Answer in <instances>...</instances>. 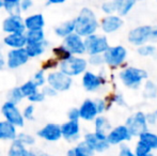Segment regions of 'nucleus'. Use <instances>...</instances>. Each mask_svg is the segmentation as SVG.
Listing matches in <instances>:
<instances>
[{"label": "nucleus", "instance_id": "f257e3e1", "mask_svg": "<svg viewBox=\"0 0 157 156\" xmlns=\"http://www.w3.org/2000/svg\"><path fill=\"white\" fill-rule=\"evenodd\" d=\"M75 33L81 38L95 34L98 28V21L95 13L90 8H82L74 18Z\"/></svg>", "mask_w": 157, "mask_h": 156}, {"label": "nucleus", "instance_id": "f03ea898", "mask_svg": "<svg viewBox=\"0 0 157 156\" xmlns=\"http://www.w3.org/2000/svg\"><path fill=\"white\" fill-rule=\"evenodd\" d=\"M87 67H88L87 59L82 58V57L72 56L67 60L60 62L58 70L61 73H63L64 75L73 78V77H76V76L82 75L87 71Z\"/></svg>", "mask_w": 157, "mask_h": 156}, {"label": "nucleus", "instance_id": "7ed1b4c3", "mask_svg": "<svg viewBox=\"0 0 157 156\" xmlns=\"http://www.w3.org/2000/svg\"><path fill=\"white\" fill-rule=\"evenodd\" d=\"M0 111H1V115L4 121L14 125L16 128H21V127L25 126L26 121L24 120L23 115H21V109L19 108V106L6 101L1 105Z\"/></svg>", "mask_w": 157, "mask_h": 156}, {"label": "nucleus", "instance_id": "20e7f679", "mask_svg": "<svg viewBox=\"0 0 157 156\" xmlns=\"http://www.w3.org/2000/svg\"><path fill=\"white\" fill-rule=\"evenodd\" d=\"M46 85L50 86L58 93L66 92L72 88L73 78L64 75L59 70H57V71L47 73V75H46Z\"/></svg>", "mask_w": 157, "mask_h": 156}, {"label": "nucleus", "instance_id": "39448f33", "mask_svg": "<svg viewBox=\"0 0 157 156\" xmlns=\"http://www.w3.org/2000/svg\"><path fill=\"white\" fill-rule=\"evenodd\" d=\"M147 77V73L144 70L137 67H127L120 73V78L126 87L137 89L141 85L143 79Z\"/></svg>", "mask_w": 157, "mask_h": 156}, {"label": "nucleus", "instance_id": "423d86ee", "mask_svg": "<svg viewBox=\"0 0 157 156\" xmlns=\"http://www.w3.org/2000/svg\"><path fill=\"white\" fill-rule=\"evenodd\" d=\"M85 41L86 52L89 56H95V55H103L106 50L109 48L108 40L104 36H97L92 34L83 39Z\"/></svg>", "mask_w": 157, "mask_h": 156}, {"label": "nucleus", "instance_id": "0eeeda50", "mask_svg": "<svg viewBox=\"0 0 157 156\" xmlns=\"http://www.w3.org/2000/svg\"><path fill=\"white\" fill-rule=\"evenodd\" d=\"M30 58L27 55L25 48L19 49H9L6 54V67L9 70H18L19 67L26 65Z\"/></svg>", "mask_w": 157, "mask_h": 156}, {"label": "nucleus", "instance_id": "6e6552de", "mask_svg": "<svg viewBox=\"0 0 157 156\" xmlns=\"http://www.w3.org/2000/svg\"><path fill=\"white\" fill-rule=\"evenodd\" d=\"M125 126L127 127L132 137V136H140L141 134L147 131V116L141 111H138L127 119Z\"/></svg>", "mask_w": 157, "mask_h": 156}, {"label": "nucleus", "instance_id": "1a4fd4ad", "mask_svg": "<svg viewBox=\"0 0 157 156\" xmlns=\"http://www.w3.org/2000/svg\"><path fill=\"white\" fill-rule=\"evenodd\" d=\"M2 31L6 34L25 33L24 17L21 15H8L2 21Z\"/></svg>", "mask_w": 157, "mask_h": 156}, {"label": "nucleus", "instance_id": "9d476101", "mask_svg": "<svg viewBox=\"0 0 157 156\" xmlns=\"http://www.w3.org/2000/svg\"><path fill=\"white\" fill-rule=\"evenodd\" d=\"M61 44L71 52L72 56L81 57L83 54H86V47H85L83 38L79 36L78 34H76L75 32L70 34L68 36H66V38H64Z\"/></svg>", "mask_w": 157, "mask_h": 156}, {"label": "nucleus", "instance_id": "9b49d317", "mask_svg": "<svg viewBox=\"0 0 157 156\" xmlns=\"http://www.w3.org/2000/svg\"><path fill=\"white\" fill-rule=\"evenodd\" d=\"M36 136L40 139L47 142H57L62 139L60 124L57 123H47L44 126H42L36 131Z\"/></svg>", "mask_w": 157, "mask_h": 156}, {"label": "nucleus", "instance_id": "f8f14e48", "mask_svg": "<svg viewBox=\"0 0 157 156\" xmlns=\"http://www.w3.org/2000/svg\"><path fill=\"white\" fill-rule=\"evenodd\" d=\"M127 51L123 46H114V47H109L103 54L104 63H107L111 67H118L124 62Z\"/></svg>", "mask_w": 157, "mask_h": 156}, {"label": "nucleus", "instance_id": "ddd939ff", "mask_svg": "<svg viewBox=\"0 0 157 156\" xmlns=\"http://www.w3.org/2000/svg\"><path fill=\"white\" fill-rule=\"evenodd\" d=\"M81 83H82V87L86 91L94 92L105 83V78L101 75H96L91 71H86L82 74Z\"/></svg>", "mask_w": 157, "mask_h": 156}, {"label": "nucleus", "instance_id": "4468645a", "mask_svg": "<svg viewBox=\"0 0 157 156\" xmlns=\"http://www.w3.org/2000/svg\"><path fill=\"white\" fill-rule=\"evenodd\" d=\"M62 138L67 142H75L80 138V124L76 121H66L60 125Z\"/></svg>", "mask_w": 157, "mask_h": 156}, {"label": "nucleus", "instance_id": "2eb2a0df", "mask_svg": "<svg viewBox=\"0 0 157 156\" xmlns=\"http://www.w3.org/2000/svg\"><path fill=\"white\" fill-rule=\"evenodd\" d=\"M153 28L151 26H140L128 33V41L137 46H142L145 42L150 41V36Z\"/></svg>", "mask_w": 157, "mask_h": 156}, {"label": "nucleus", "instance_id": "dca6fc26", "mask_svg": "<svg viewBox=\"0 0 157 156\" xmlns=\"http://www.w3.org/2000/svg\"><path fill=\"white\" fill-rule=\"evenodd\" d=\"M130 138H132V135L128 131L127 127L125 125H120L110 131V133L106 137V141L110 146V144H118L123 141H127V140H130Z\"/></svg>", "mask_w": 157, "mask_h": 156}, {"label": "nucleus", "instance_id": "f3484780", "mask_svg": "<svg viewBox=\"0 0 157 156\" xmlns=\"http://www.w3.org/2000/svg\"><path fill=\"white\" fill-rule=\"evenodd\" d=\"M46 25L45 17L42 13H32L24 17V26L26 31L29 30H44Z\"/></svg>", "mask_w": 157, "mask_h": 156}, {"label": "nucleus", "instance_id": "a211bd4d", "mask_svg": "<svg viewBox=\"0 0 157 156\" xmlns=\"http://www.w3.org/2000/svg\"><path fill=\"white\" fill-rule=\"evenodd\" d=\"M78 110L80 119L83 121H87V122L95 120V118L98 115L96 110V106H95V102L93 100H90V98H87L81 103Z\"/></svg>", "mask_w": 157, "mask_h": 156}, {"label": "nucleus", "instance_id": "6ab92c4d", "mask_svg": "<svg viewBox=\"0 0 157 156\" xmlns=\"http://www.w3.org/2000/svg\"><path fill=\"white\" fill-rule=\"evenodd\" d=\"M2 43L9 49H19V48H25L27 45V40H26L25 33H15V34H6Z\"/></svg>", "mask_w": 157, "mask_h": 156}, {"label": "nucleus", "instance_id": "aec40b11", "mask_svg": "<svg viewBox=\"0 0 157 156\" xmlns=\"http://www.w3.org/2000/svg\"><path fill=\"white\" fill-rule=\"evenodd\" d=\"M82 141L86 142L93 152H104L109 149V143L106 140H99L94 133H87L83 136Z\"/></svg>", "mask_w": 157, "mask_h": 156}, {"label": "nucleus", "instance_id": "412c9836", "mask_svg": "<svg viewBox=\"0 0 157 156\" xmlns=\"http://www.w3.org/2000/svg\"><path fill=\"white\" fill-rule=\"evenodd\" d=\"M94 127H95L94 134L99 140H106L107 135L111 131V124L108 121V119L105 117H101V116L95 118Z\"/></svg>", "mask_w": 157, "mask_h": 156}, {"label": "nucleus", "instance_id": "4be33fe9", "mask_svg": "<svg viewBox=\"0 0 157 156\" xmlns=\"http://www.w3.org/2000/svg\"><path fill=\"white\" fill-rule=\"evenodd\" d=\"M18 128L4 120L0 121V141H14L16 140Z\"/></svg>", "mask_w": 157, "mask_h": 156}, {"label": "nucleus", "instance_id": "5701e85b", "mask_svg": "<svg viewBox=\"0 0 157 156\" xmlns=\"http://www.w3.org/2000/svg\"><path fill=\"white\" fill-rule=\"evenodd\" d=\"M123 25V21L121 17L116 16V15H108L104 17L101 23V27L104 32L106 33H112V32L119 30Z\"/></svg>", "mask_w": 157, "mask_h": 156}, {"label": "nucleus", "instance_id": "b1692460", "mask_svg": "<svg viewBox=\"0 0 157 156\" xmlns=\"http://www.w3.org/2000/svg\"><path fill=\"white\" fill-rule=\"evenodd\" d=\"M49 47V42L47 40H44L41 43H29L26 45L25 49L30 59L40 58L46 52L47 48Z\"/></svg>", "mask_w": 157, "mask_h": 156}, {"label": "nucleus", "instance_id": "393cba45", "mask_svg": "<svg viewBox=\"0 0 157 156\" xmlns=\"http://www.w3.org/2000/svg\"><path fill=\"white\" fill-rule=\"evenodd\" d=\"M54 32L58 38H61L62 40L64 38H66V36H68L70 34L74 33L75 32L74 19H68V21H65L63 23L57 25L54 28Z\"/></svg>", "mask_w": 157, "mask_h": 156}, {"label": "nucleus", "instance_id": "a878e982", "mask_svg": "<svg viewBox=\"0 0 157 156\" xmlns=\"http://www.w3.org/2000/svg\"><path fill=\"white\" fill-rule=\"evenodd\" d=\"M94 152L86 142L80 141L66 152V156H93Z\"/></svg>", "mask_w": 157, "mask_h": 156}, {"label": "nucleus", "instance_id": "bb28decb", "mask_svg": "<svg viewBox=\"0 0 157 156\" xmlns=\"http://www.w3.org/2000/svg\"><path fill=\"white\" fill-rule=\"evenodd\" d=\"M8 156H30L29 149L26 148L19 141L14 140L8 149Z\"/></svg>", "mask_w": 157, "mask_h": 156}, {"label": "nucleus", "instance_id": "cd10ccee", "mask_svg": "<svg viewBox=\"0 0 157 156\" xmlns=\"http://www.w3.org/2000/svg\"><path fill=\"white\" fill-rule=\"evenodd\" d=\"M6 102H10L14 105H17V106H18V105L21 104L24 100H25V97H24L21 89H19V86L13 87L12 89L9 90L8 93H6Z\"/></svg>", "mask_w": 157, "mask_h": 156}, {"label": "nucleus", "instance_id": "c85d7f7f", "mask_svg": "<svg viewBox=\"0 0 157 156\" xmlns=\"http://www.w3.org/2000/svg\"><path fill=\"white\" fill-rule=\"evenodd\" d=\"M3 10L8 15H21V0H3Z\"/></svg>", "mask_w": 157, "mask_h": 156}, {"label": "nucleus", "instance_id": "c756f323", "mask_svg": "<svg viewBox=\"0 0 157 156\" xmlns=\"http://www.w3.org/2000/svg\"><path fill=\"white\" fill-rule=\"evenodd\" d=\"M52 57L56 60H58L59 62H63V61L67 60V59H70L72 57L71 52L64 47L62 44H59V45L52 47Z\"/></svg>", "mask_w": 157, "mask_h": 156}, {"label": "nucleus", "instance_id": "7c9ffc66", "mask_svg": "<svg viewBox=\"0 0 157 156\" xmlns=\"http://www.w3.org/2000/svg\"><path fill=\"white\" fill-rule=\"evenodd\" d=\"M16 140L21 142V144H24V146L28 149L33 148V146H35V143H36V138H35V136L30 133H26V131H18Z\"/></svg>", "mask_w": 157, "mask_h": 156}, {"label": "nucleus", "instance_id": "2f4dec72", "mask_svg": "<svg viewBox=\"0 0 157 156\" xmlns=\"http://www.w3.org/2000/svg\"><path fill=\"white\" fill-rule=\"evenodd\" d=\"M25 36L27 40V44L29 43H41L46 40L44 30H29L25 32Z\"/></svg>", "mask_w": 157, "mask_h": 156}, {"label": "nucleus", "instance_id": "473e14b6", "mask_svg": "<svg viewBox=\"0 0 157 156\" xmlns=\"http://www.w3.org/2000/svg\"><path fill=\"white\" fill-rule=\"evenodd\" d=\"M19 89H21V93H23V95L25 98H28L29 96H31L32 94L36 93V92L40 90L39 88L33 83V81L31 80V79L21 83V85L19 86Z\"/></svg>", "mask_w": 157, "mask_h": 156}, {"label": "nucleus", "instance_id": "72a5a7b5", "mask_svg": "<svg viewBox=\"0 0 157 156\" xmlns=\"http://www.w3.org/2000/svg\"><path fill=\"white\" fill-rule=\"evenodd\" d=\"M139 137H140V141L144 142L147 146H149L151 150L157 149V135H155V134L145 131V133L141 134Z\"/></svg>", "mask_w": 157, "mask_h": 156}, {"label": "nucleus", "instance_id": "f704fd0d", "mask_svg": "<svg viewBox=\"0 0 157 156\" xmlns=\"http://www.w3.org/2000/svg\"><path fill=\"white\" fill-rule=\"evenodd\" d=\"M59 62L58 60L54 58V57H50V58H47L46 60H44L42 62V65H41V70H43L44 72H54V71H57L59 69Z\"/></svg>", "mask_w": 157, "mask_h": 156}, {"label": "nucleus", "instance_id": "c9c22d12", "mask_svg": "<svg viewBox=\"0 0 157 156\" xmlns=\"http://www.w3.org/2000/svg\"><path fill=\"white\" fill-rule=\"evenodd\" d=\"M46 75H47V73H45V72L41 69L35 71L34 74H33L31 80L39 89H42L44 86H46Z\"/></svg>", "mask_w": 157, "mask_h": 156}, {"label": "nucleus", "instance_id": "e433bc0d", "mask_svg": "<svg viewBox=\"0 0 157 156\" xmlns=\"http://www.w3.org/2000/svg\"><path fill=\"white\" fill-rule=\"evenodd\" d=\"M136 4L135 0H124V1L119 2V6H118V12L120 15H126L130 10L132 9V6Z\"/></svg>", "mask_w": 157, "mask_h": 156}, {"label": "nucleus", "instance_id": "4c0bfd02", "mask_svg": "<svg viewBox=\"0 0 157 156\" xmlns=\"http://www.w3.org/2000/svg\"><path fill=\"white\" fill-rule=\"evenodd\" d=\"M21 115L25 121H34L35 119V107L32 104H28L21 109Z\"/></svg>", "mask_w": 157, "mask_h": 156}, {"label": "nucleus", "instance_id": "58836bf2", "mask_svg": "<svg viewBox=\"0 0 157 156\" xmlns=\"http://www.w3.org/2000/svg\"><path fill=\"white\" fill-rule=\"evenodd\" d=\"M119 2L120 0L118 1H106L101 4V10H103L104 13L106 14L110 15L114 12V11H118V6H119Z\"/></svg>", "mask_w": 157, "mask_h": 156}, {"label": "nucleus", "instance_id": "ea45409f", "mask_svg": "<svg viewBox=\"0 0 157 156\" xmlns=\"http://www.w3.org/2000/svg\"><path fill=\"white\" fill-rule=\"evenodd\" d=\"M144 96L153 98L157 96V86L152 81H147L144 87Z\"/></svg>", "mask_w": 157, "mask_h": 156}, {"label": "nucleus", "instance_id": "a19ab883", "mask_svg": "<svg viewBox=\"0 0 157 156\" xmlns=\"http://www.w3.org/2000/svg\"><path fill=\"white\" fill-rule=\"evenodd\" d=\"M151 153V148L142 141H139L137 143L136 151H135V155L136 156H145Z\"/></svg>", "mask_w": 157, "mask_h": 156}, {"label": "nucleus", "instance_id": "79ce46f5", "mask_svg": "<svg viewBox=\"0 0 157 156\" xmlns=\"http://www.w3.org/2000/svg\"><path fill=\"white\" fill-rule=\"evenodd\" d=\"M155 52L156 48L153 45H142L138 49V54L141 56H153Z\"/></svg>", "mask_w": 157, "mask_h": 156}, {"label": "nucleus", "instance_id": "37998d69", "mask_svg": "<svg viewBox=\"0 0 157 156\" xmlns=\"http://www.w3.org/2000/svg\"><path fill=\"white\" fill-rule=\"evenodd\" d=\"M45 98L46 97L44 96V94L41 92V90H39L36 93L32 94V95L29 96L27 100H28V102H29L30 104L34 105V104H41V103H43L44 101H45Z\"/></svg>", "mask_w": 157, "mask_h": 156}, {"label": "nucleus", "instance_id": "c03bdc74", "mask_svg": "<svg viewBox=\"0 0 157 156\" xmlns=\"http://www.w3.org/2000/svg\"><path fill=\"white\" fill-rule=\"evenodd\" d=\"M88 64H91L93 67H99L104 63L103 55H95V56H89V59L87 60Z\"/></svg>", "mask_w": 157, "mask_h": 156}, {"label": "nucleus", "instance_id": "a18cd8bd", "mask_svg": "<svg viewBox=\"0 0 157 156\" xmlns=\"http://www.w3.org/2000/svg\"><path fill=\"white\" fill-rule=\"evenodd\" d=\"M41 90V92L44 94V96L45 97H56L57 95H58V92L56 91L55 89H52L50 86H48V85H46V86H44L42 89H40Z\"/></svg>", "mask_w": 157, "mask_h": 156}, {"label": "nucleus", "instance_id": "49530a36", "mask_svg": "<svg viewBox=\"0 0 157 156\" xmlns=\"http://www.w3.org/2000/svg\"><path fill=\"white\" fill-rule=\"evenodd\" d=\"M67 119H68V121H76V122H79V120H80V116H79L78 108L73 107V108L68 109Z\"/></svg>", "mask_w": 157, "mask_h": 156}, {"label": "nucleus", "instance_id": "de8ad7c7", "mask_svg": "<svg viewBox=\"0 0 157 156\" xmlns=\"http://www.w3.org/2000/svg\"><path fill=\"white\" fill-rule=\"evenodd\" d=\"M33 1L32 0H21V13L28 12L32 9L33 6Z\"/></svg>", "mask_w": 157, "mask_h": 156}, {"label": "nucleus", "instance_id": "09e8293b", "mask_svg": "<svg viewBox=\"0 0 157 156\" xmlns=\"http://www.w3.org/2000/svg\"><path fill=\"white\" fill-rule=\"evenodd\" d=\"M94 102H95V106H96L97 113H98V115L103 113L104 111L106 110V108H107V103L104 100H96V101H94Z\"/></svg>", "mask_w": 157, "mask_h": 156}, {"label": "nucleus", "instance_id": "8fccbe9b", "mask_svg": "<svg viewBox=\"0 0 157 156\" xmlns=\"http://www.w3.org/2000/svg\"><path fill=\"white\" fill-rule=\"evenodd\" d=\"M29 152H30V156H45V154H46V153L44 152L43 150L36 148V146L30 148L29 149Z\"/></svg>", "mask_w": 157, "mask_h": 156}, {"label": "nucleus", "instance_id": "3c124183", "mask_svg": "<svg viewBox=\"0 0 157 156\" xmlns=\"http://www.w3.org/2000/svg\"><path fill=\"white\" fill-rule=\"evenodd\" d=\"M119 156H136L134 153L130 151V149L126 146H121V149H120V154Z\"/></svg>", "mask_w": 157, "mask_h": 156}, {"label": "nucleus", "instance_id": "603ef678", "mask_svg": "<svg viewBox=\"0 0 157 156\" xmlns=\"http://www.w3.org/2000/svg\"><path fill=\"white\" fill-rule=\"evenodd\" d=\"M4 67H6V55L0 48V71H2Z\"/></svg>", "mask_w": 157, "mask_h": 156}, {"label": "nucleus", "instance_id": "864d4df0", "mask_svg": "<svg viewBox=\"0 0 157 156\" xmlns=\"http://www.w3.org/2000/svg\"><path fill=\"white\" fill-rule=\"evenodd\" d=\"M64 3V0H47L45 2V6H57V4H62Z\"/></svg>", "mask_w": 157, "mask_h": 156}, {"label": "nucleus", "instance_id": "5fc2aeb1", "mask_svg": "<svg viewBox=\"0 0 157 156\" xmlns=\"http://www.w3.org/2000/svg\"><path fill=\"white\" fill-rule=\"evenodd\" d=\"M150 40H151V41H157V28L156 29H152L151 36H150Z\"/></svg>", "mask_w": 157, "mask_h": 156}, {"label": "nucleus", "instance_id": "6e6d98bb", "mask_svg": "<svg viewBox=\"0 0 157 156\" xmlns=\"http://www.w3.org/2000/svg\"><path fill=\"white\" fill-rule=\"evenodd\" d=\"M3 9V0H0V10Z\"/></svg>", "mask_w": 157, "mask_h": 156}, {"label": "nucleus", "instance_id": "4d7b16f0", "mask_svg": "<svg viewBox=\"0 0 157 156\" xmlns=\"http://www.w3.org/2000/svg\"><path fill=\"white\" fill-rule=\"evenodd\" d=\"M45 156H55V155H52V154H47V153H46V154H45Z\"/></svg>", "mask_w": 157, "mask_h": 156}, {"label": "nucleus", "instance_id": "13d9d810", "mask_svg": "<svg viewBox=\"0 0 157 156\" xmlns=\"http://www.w3.org/2000/svg\"><path fill=\"white\" fill-rule=\"evenodd\" d=\"M145 156H154L153 154H151V153H150V154H147V155H145Z\"/></svg>", "mask_w": 157, "mask_h": 156}, {"label": "nucleus", "instance_id": "bf43d9fd", "mask_svg": "<svg viewBox=\"0 0 157 156\" xmlns=\"http://www.w3.org/2000/svg\"><path fill=\"white\" fill-rule=\"evenodd\" d=\"M0 156H1V153H0Z\"/></svg>", "mask_w": 157, "mask_h": 156}]
</instances>
